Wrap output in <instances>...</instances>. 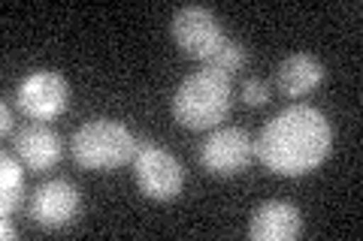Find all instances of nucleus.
<instances>
[{
  "instance_id": "obj_15",
  "label": "nucleus",
  "mask_w": 363,
  "mask_h": 241,
  "mask_svg": "<svg viewBox=\"0 0 363 241\" xmlns=\"http://www.w3.org/2000/svg\"><path fill=\"white\" fill-rule=\"evenodd\" d=\"M0 133L4 136L13 133V112H9V100L0 102Z\"/></svg>"
},
{
  "instance_id": "obj_4",
  "label": "nucleus",
  "mask_w": 363,
  "mask_h": 241,
  "mask_svg": "<svg viewBox=\"0 0 363 241\" xmlns=\"http://www.w3.org/2000/svg\"><path fill=\"white\" fill-rule=\"evenodd\" d=\"M133 178L143 196L155 202L176 199L185 187V169L182 163L157 142H143L133 157Z\"/></svg>"
},
{
  "instance_id": "obj_6",
  "label": "nucleus",
  "mask_w": 363,
  "mask_h": 241,
  "mask_svg": "<svg viewBox=\"0 0 363 241\" xmlns=\"http://www.w3.org/2000/svg\"><path fill=\"white\" fill-rule=\"evenodd\" d=\"M169 30H173V40L179 49L203 64H206L209 57L218 52V45L227 40L212 9L197 6V4L176 9L173 21H169Z\"/></svg>"
},
{
  "instance_id": "obj_9",
  "label": "nucleus",
  "mask_w": 363,
  "mask_h": 241,
  "mask_svg": "<svg viewBox=\"0 0 363 241\" xmlns=\"http://www.w3.org/2000/svg\"><path fill=\"white\" fill-rule=\"evenodd\" d=\"M16 157L30 172H49L61 163L64 139L45 121H33L16 133Z\"/></svg>"
},
{
  "instance_id": "obj_16",
  "label": "nucleus",
  "mask_w": 363,
  "mask_h": 241,
  "mask_svg": "<svg viewBox=\"0 0 363 241\" xmlns=\"http://www.w3.org/2000/svg\"><path fill=\"white\" fill-rule=\"evenodd\" d=\"M0 235H4V241H13L18 235V229L13 226V214H4V221H0Z\"/></svg>"
},
{
  "instance_id": "obj_8",
  "label": "nucleus",
  "mask_w": 363,
  "mask_h": 241,
  "mask_svg": "<svg viewBox=\"0 0 363 241\" xmlns=\"http://www.w3.org/2000/svg\"><path fill=\"white\" fill-rule=\"evenodd\" d=\"M82 208V196L79 190L64 178H55V181H45L37 190L30 193V205H28V214L30 221L37 223L40 229H64L73 223V217Z\"/></svg>"
},
{
  "instance_id": "obj_5",
  "label": "nucleus",
  "mask_w": 363,
  "mask_h": 241,
  "mask_svg": "<svg viewBox=\"0 0 363 241\" xmlns=\"http://www.w3.org/2000/svg\"><path fill=\"white\" fill-rule=\"evenodd\" d=\"M16 106L30 121H55L70 106V85L55 70L28 73L16 88Z\"/></svg>"
},
{
  "instance_id": "obj_3",
  "label": "nucleus",
  "mask_w": 363,
  "mask_h": 241,
  "mask_svg": "<svg viewBox=\"0 0 363 241\" xmlns=\"http://www.w3.org/2000/svg\"><path fill=\"white\" fill-rule=\"evenodd\" d=\"M136 133L116 118H91L73 133L70 154L82 169L91 172H112L130 163L140 151Z\"/></svg>"
},
{
  "instance_id": "obj_1",
  "label": "nucleus",
  "mask_w": 363,
  "mask_h": 241,
  "mask_svg": "<svg viewBox=\"0 0 363 241\" xmlns=\"http://www.w3.org/2000/svg\"><path fill=\"white\" fill-rule=\"evenodd\" d=\"M333 127L324 112L306 102L281 109L264 124L255 139V154L269 172L281 178L309 175L330 157Z\"/></svg>"
},
{
  "instance_id": "obj_14",
  "label": "nucleus",
  "mask_w": 363,
  "mask_h": 241,
  "mask_svg": "<svg viewBox=\"0 0 363 241\" xmlns=\"http://www.w3.org/2000/svg\"><path fill=\"white\" fill-rule=\"evenodd\" d=\"M240 97H242L245 106H267L269 102V85L264 82V78H245Z\"/></svg>"
},
{
  "instance_id": "obj_11",
  "label": "nucleus",
  "mask_w": 363,
  "mask_h": 241,
  "mask_svg": "<svg viewBox=\"0 0 363 241\" xmlns=\"http://www.w3.org/2000/svg\"><path fill=\"white\" fill-rule=\"evenodd\" d=\"M276 88L279 94L285 97H306L309 90H315L318 85L327 78V70L318 57L306 54V52H294L288 57H281L276 66Z\"/></svg>"
},
{
  "instance_id": "obj_2",
  "label": "nucleus",
  "mask_w": 363,
  "mask_h": 241,
  "mask_svg": "<svg viewBox=\"0 0 363 241\" xmlns=\"http://www.w3.org/2000/svg\"><path fill=\"white\" fill-rule=\"evenodd\" d=\"M233 109V85L224 73L203 66V70L182 78L173 94V118L188 130H212Z\"/></svg>"
},
{
  "instance_id": "obj_13",
  "label": "nucleus",
  "mask_w": 363,
  "mask_h": 241,
  "mask_svg": "<svg viewBox=\"0 0 363 241\" xmlns=\"http://www.w3.org/2000/svg\"><path fill=\"white\" fill-rule=\"evenodd\" d=\"M245 61H248L245 45H242L240 40H224V42L218 45V52H215L209 61H206V66H212V70L224 73L227 78H233V76L245 66Z\"/></svg>"
},
{
  "instance_id": "obj_7",
  "label": "nucleus",
  "mask_w": 363,
  "mask_h": 241,
  "mask_svg": "<svg viewBox=\"0 0 363 241\" xmlns=\"http://www.w3.org/2000/svg\"><path fill=\"white\" fill-rule=\"evenodd\" d=\"M197 157H200V166L209 175H218V178L240 175L255 157V139L242 127H218L206 136Z\"/></svg>"
},
{
  "instance_id": "obj_12",
  "label": "nucleus",
  "mask_w": 363,
  "mask_h": 241,
  "mask_svg": "<svg viewBox=\"0 0 363 241\" xmlns=\"http://www.w3.org/2000/svg\"><path fill=\"white\" fill-rule=\"evenodd\" d=\"M21 202H25V169L18 157L4 151L0 157V211L16 214Z\"/></svg>"
},
{
  "instance_id": "obj_10",
  "label": "nucleus",
  "mask_w": 363,
  "mask_h": 241,
  "mask_svg": "<svg viewBox=\"0 0 363 241\" xmlns=\"http://www.w3.org/2000/svg\"><path fill=\"white\" fill-rule=\"evenodd\" d=\"M303 233V214L294 202L269 199L257 205L248 221V238L255 241H294Z\"/></svg>"
}]
</instances>
